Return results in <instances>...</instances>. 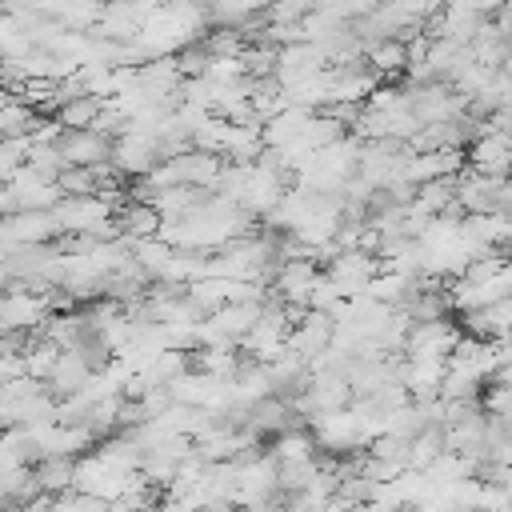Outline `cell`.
<instances>
[{
  "label": "cell",
  "instance_id": "6da1fadb",
  "mask_svg": "<svg viewBox=\"0 0 512 512\" xmlns=\"http://www.w3.org/2000/svg\"><path fill=\"white\" fill-rule=\"evenodd\" d=\"M320 268H324V276L336 284L340 296H356V292L368 288V280H372V272L380 268V260H376L372 252H360V248H336Z\"/></svg>",
  "mask_w": 512,
  "mask_h": 512
},
{
  "label": "cell",
  "instance_id": "7a4b0ae2",
  "mask_svg": "<svg viewBox=\"0 0 512 512\" xmlns=\"http://www.w3.org/2000/svg\"><path fill=\"white\" fill-rule=\"evenodd\" d=\"M108 160H112V168H116L124 180H136V176H144V172L160 160V152H156V136L128 128V132H120V136L112 140Z\"/></svg>",
  "mask_w": 512,
  "mask_h": 512
},
{
  "label": "cell",
  "instance_id": "3957f363",
  "mask_svg": "<svg viewBox=\"0 0 512 512\" xmlns=\"http://www.w3.org/2000/svg\"><path fill=\"white\" fill-rule=\"evenodd\" d=\"M460 336L452 316H436V320H408L404 332V356H448L452 340Z\"/></svg>",
  "mask_w": 512,
  "mask_h": 512
},
{
  "label": "cell",
  "instance_id": "277c9868",
  "mask_svg": "<svg viewBox=\"0 0 512 512\" xmlns=\"http://www.w3.org/2000/svg\"><path fill=\"white\" fill-rule=\"evenodd\" d=\"M508 132H480L464 144V164L484 176H508Z\"/></svg>",
  "mask_w": 512,
  "mask_h": 512
},
{
  "label": "cell",
  "instance_id": "5b68a950",
  "mask_svg": "<svg viewBox=\"0 0 512 512\" xmlns=\"http://www.w3.org/2000/svg\"><path fill=\"white\" fill-rule=\"evenodd\" d=\"M56 148H60V160L64 164H96V160H108L112 140L100 136L96 128H64L60 140H56Z\"/></svg>",
  "mask_w": 512,
  "mask_h": 512
},
{
  "label": "cell",
  "instance_id": "8992f818",
  "mask_svg": "<svg viewBox=\"0 0 512 512\" xmlns=\"http://www.w3.org/2000/svg\"><path fill=\"white\" fill-rule=\"evenodd\" d=\"M364 64L380 76V80H400L404 64H408V48L404 36H376L364 44Z\"/></svg>",
  "mask_w": 512,
  "mask_h": 512
},
{
  "label": "cell",
  "instance_id": "52a82bcc",
  "mask_svg": "<svg viewBox=\"0 0 512 512\" xmlns=\"http://www.w3.org/2000/svg\"><path fill=\"white\" fill-rule=\"evenodd\" d=\"M72 460L76 456H56V452H40L36 460H32V476H36V484L44 488V492H64V488H72Z\"/></svg>",
  "mask_w": 512,
  "mask_h": 512
},
{
  "label": "cell",
  "instance_id": "ba28073f",
  "mask_svg": "<svg viewBox=\"0 0 512 512\" xmlns=\"http://www.w3.org/2000/svg\"><path fill=\"white\" fill-rule=\"evenodd\" d=\"M116 220H120V232H124L128 240L156 236V228H160V212H156V204H148V200H128V204L116 212Z\"/></svg>",
  "mask_w": 512,
  "mask_h": 512
},
{
  "label": "cell",
  "instance_id": "9c48e42d",
  "mask_svg": "<svg viewBox=\"0 0 512 512\" xmlns=\"http://www.w3.org/2000/svg\"><path fill=\"white\" fill-rule=\"evenodd\" d=\"M20 356H24V372L32 380H48V372H52V364L60 356V344L48 340V336H28V344L20 348Z\"/></svg>",
  "mask_w": 512,
  "mask_h": 512
},
{
  "label": "cell",
  "instance_id": "30bf717a",
  "mask_svg": "<svg viewBox=\"0 0 512 512\" xmlns=\"http://www.w3.org/2000/svg\"><path fill=\"white\" fill-rule=\"evenodd\" d=\"M96 108H100V96H92V92H80V96H68V100H60L52 116L60 120V128H88V124H92V116H96Z\"/></svg>",
  "mask_w": 512,
  "mask_h": 512
},
{
  "label": "cell",
  "instance_id": "8fae6325",
  "mask_svg": "<svg viewBox=\"0 0 512 512\" xmlns=\"http://www.w3.org/2000/svg\"><path fill=\"white\" fill-rule=\"evenodd\" d=\"M56 188H60V196L96 192V168H92V164H64V168L56 172Z\"/></svg>",
  "mask_w": 512,
  "mask_h": 512
},
{
  "label": "cell",
  "instance_id": "7c38bea8",
  "mask_svg": "<svg viewBox=\"0 0 512 512\" xmlns=\"http://www.w3.org/2000/svg\"><path fill=\"white\" fill-rule=\"evenodd\" d=\"M0 88H4V76H0Z\"/></svg>",
  "mask_w": 512,
  "mask_h": 512
}]
</instances>
